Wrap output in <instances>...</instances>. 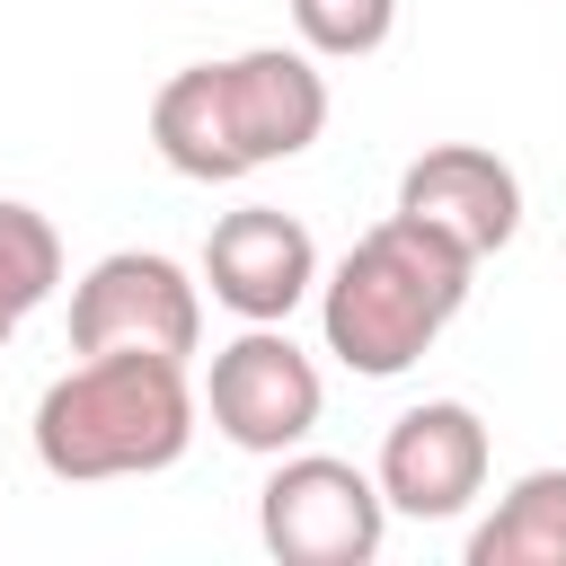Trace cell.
<instances>
[{"mask_svg": "<svg viewBox=\"0 0 566 566\" xmlns=\"http://www.w3.org/2000/svg\"><path fill=\"white\" fill-rule=\"evenodd\" d=\"M327 133V71L310 44H248L195 62L150 97V150L195 186H239L274 159H301Z\"/></svg>", "mask_w": 566, "mask_h": 566, "instance_id": "obj_1", "label": "cell"}, {"mask_svg": "<svg viewBox=\"0 0 566 566\" xmlns=\"http://www.w3.org/2000/svg\"><path fill=\"white\" fill-rule=\"evenodd\" d=\"M478 256L433 239L424 221L389 212L371 221L327 274H318V336L354 380H398L407 363L433 354V336L460 318Z\"/></svg>", "mask_w": 566, "mask_h": 566, "instance_id": "obj_2", "label": "cell"}, {"mask_svg": "<svg viewBox=\"0 0 566 566\" xmlns=\"http://www.w3.org/2000/svg\"><path fill=\"white\" fill-rule=\"evenodd\" d=\"M195 380L168 354H80L44 398H35V460L62 486L97 478H150L177 469L195 442Z\"/></svg>", "mask_w": 566, "mask_h": 566, "instance_id": "obj_3", "label": "cell"}, {"mask_svg": "<svg viewBox=\"0 0 566 566\" xmlns=\"http://www.w3.org/2000/svg\"><path fill=\"white\" fill-rule=\"evenodd\" d=\"M256 539L283 566H371L389 539L380 478L336 451H274V478L256 486Z\"/></svg>", "mask_w": 566, "mask_h": 566, "instance_id": "obj_4", "label": "cell"}, {"mask_svg": "<svg viewBox=\"0 0 566 566\" xmlns=\"http://www.w3.org/2000/svg\"><path fill=\"white\" fill-rule=\"evenodd\" d=\"M195 407L212 416V433H221L230 451L274 460V451H301V442L318 433V416H327V380H318V363L283 336V318H248V327L212 354Z\"/></svg>", "mask_w": 566, "mask_h": 566, "instance_id": "obj_5", "label": "cell"}, {"mask_svg": "<svg viewBox=\"0 0 566 566\" xmlns=\"http://www.w3.org/2000/svg\"><path fill=\"white\" fill-rule=\"evenodd\" d=\"M203 345V283L159 248H115L71 283V354H168Z\"/></svg>", "mask_w": 566, "mask_h": 566, "instance_id": "obj_6", "label": "cell"}, {"mask_svg": "<svg viewBox=\"0 0 566 566\" xmlns=\"http://www.w3.org/2000/svg\"><path fill=\"white\" fill-rule=\"evenodd\" d=\"M380 504L407 522H451L486 486V424L469 398H424L380 433Z\"/></svg>", "mask_w": 566, "mask_h": 566, "instance_id": "obj_7", "label": "cell"}, {"mask_svg": "<svg viewBox=\"0 0 566 566\" xmlns=\"http://www.w3.org/2000/svg\"><path fill=\"white\" fill-rule=\"evenodd\" d=\"M203 283H212V301L230 318H292L318 292V239H310L301 212L239 203L203 239Z\"/></svg>", "mask_w": 566, "mask_h": 566, "instance_id": "obj_8", "label": "cell"}, {"mask_svg": "<svg viewBox=\"0 0 566 566\" xmlns=\"http://www.w3.org/2000/svg\"><path fill=\"white\" fill-rule=\"evenodd\" d=\"M389 212L424 221L433 239H451L460 256L486 265V256L513 248V230H522V177H513L495 150H478V142H433L424 159H407Z\"/></svg>", "mask_w": 566, "mask_h": 566, "instance_id": "obj_9", "label": "cell"}, {"mask_svg": "<svg viewBox=\"0 0 566 566\" xmlns=\"http://www.w3.org/2000/svg\"><path fill=\"white\" fill-rule=\"evenodd\" d=\"M469 566H566V469H522L469 531Z\"/></svg>", "mask_w": 566, "mask_h": 566, "instance_id": "obj_10", "label": "cell"}, {"mask_svg": "<svg viewBox=\"0 0 566 566\" xmlns=\"http://www.w3.org/2000/svg\"><path fill=\"white\" fill-rule=\"evenodd\" d=\"M62 283V230L35 212V203H9L0 195V345L18 336L27 310H44Z\"/></svg>", "mask_w": 566, "mask_h": 566, "instance_id": "obj_11", "label": "cell"}, {"mask_svg": "<svg viewBox=\"0 0 566 566\" xmlns=\"http://www.w3.org/2000/svg\"><path fill=\"white\" fill-rule=\"evenodd\" d=\"M292 27L318 62H363L398 35V0H292Z\"/></svg>", "mask_w": 566, "mask_h": 566, "instance_id": "obj_12", "label": "cell"}]
</instances>
